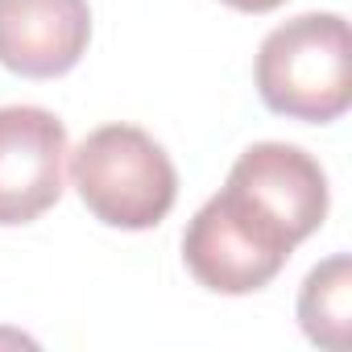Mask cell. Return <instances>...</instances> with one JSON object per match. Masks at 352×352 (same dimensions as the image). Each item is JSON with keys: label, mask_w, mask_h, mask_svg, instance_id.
Here are the masks:
<instances>
[{"label": "cell", "mask_w": 352, "mask_h": 352, "mask_svg": "<svg viewBox=\"0 0 352 352\" xmlns=\"http://www.w3.org/2000/svg\"><path fill=\"white\" fill-rule=\"evenodd\" d=\"M71 183L108 228H153L179 199V174L166 149L133 124H104L71 153Z\"/></svg>", "instance_id": "7a4b0ae2"}, {"label": "cell", "mask_w": 352, "mask_h": 352, "mask_svg": "<svg viewBox=\"0 0 352 352\" xmlns=\"http://www.w3.org/2000/svg\"><path fill=\"white\" fill-rule=\"evenodd\" d=\"M257 91L270 112L327 124L352 104V38L340 13H302L257 50Z\"/></svg>", "instance_id": "6da1fadb"}, {"label": "cell", "mask_w": 352, "mask_h": 352, "mask_svg": "<svg viewBox=\"0 0 352 352\" xmlns=\"http://www.w3.org/2000/svg\"><path fill=\"white\" fill-rule=\"evenodd\" d=\"M91 42L87 0H0V67L25 79L67 75Z\"/></svg>", "instance_id": "8992f818"}, {"label": "cell", "mask_w": 352, "mask_h": 352, "mask_svg": "<svg viewBox=\"0 0 352 352\" xmlns=\"http://www.w3.org/2000/svg\"><path fill=\"white\" fill-rule=\"evenodd\" d=\"M298 323L319 348L344 352L352 344V261L348 253L315 265L298 290Z\"/></svg>", "instance_id": "52a82bcc"}, {"label": "cell", "mask_w": 352, "mask_h": 352, "mask_svg": "<svg viewBox=\"0 0 352 352\" xmlns=\"http://www.w3.org/2000/svg\"><path fill=\"white\" fill-rule=\"evenodd\" d=\"M67 129L54 112L13 104L0 108V224H30L63 195Z\"/></svg>", "instance_id": "277c9868"}, {"label": "cell", "mask_w": 352, "mask_h": 352, "mask_svg": "<svg viewBox=\"0 0 352 352\" xmlns=\"http://www.w3.org/2000/svg\"><path fill=\"white\" fill-rule=\"evenodd\" d=\"M220 195L257 232L294 253V245L307 241L327 216V174L307 149L261 141L232 162Z\"/></svg>", "instance_id": "3957f363"}, {"label": "cell", "mask_w": 352, "mask_h": 352, "mask_svg": "<svg viewBox=\"0 0 352 352\" xmlns=\"http://www.w3.org/2000/svg\"><path fill=\"white\" fill-rule=\"evenodd\" d=\"M220 5H228L236 13H274V9L286 5V0H220Z\"/></svg>", "instance_id": "ba28073f"}, {"label": "cell", "mask_w": 352, "mask_h": 352, "mask_svg": "<svg viewBox=\"0 0 352 352\" xmlns=\"http://www.w3.org/2000/svg\"><path fill=\"white\" fill-rule=\"evenodd\" d=\"M183 261L195 282L216 294H253L282 274L290 249L257 232L224 195H212L187 224Z\"/></svg>", "instance_id": "5b68a950"}]
</instances>
